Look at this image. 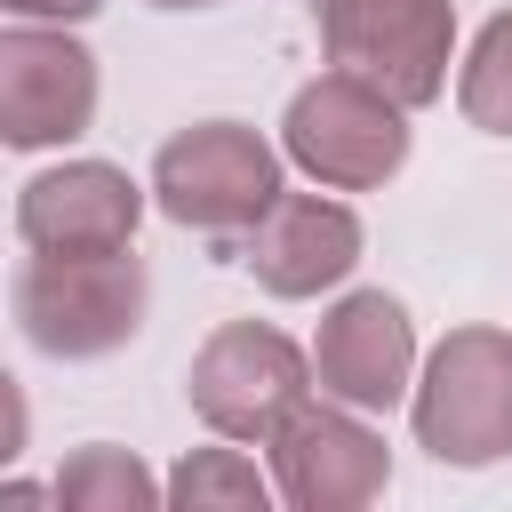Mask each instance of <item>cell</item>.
I'll return each mask as SVG.
<instances>
[{"label":"cell","mask_w":512,"mask_h":512,"mask_svg":"<svg viewBox=\"0 0 512 512\" xmlns=\"http://www.w3.org/2000/svg\"><path fill=\"white\" fill-rule=\"evenodd\" d=\"M456 104L480 136H512V8H496L472 32V48L456 64Z\"/></svg>","instance_id":"14"},{"label":"cell","mask_w":512,"mask_h":512,"mask_svg":"<svg viewBox=\"0 0 512 512\" xmlns=\"http://www.w3.org/2000/svg\"><path fill=\"white\" fill-rule=\"evenodd\" d=\"M312 376L328 400H352L368 416L400 408L416 392V320L400 296L384 288H352L320 312V336H312Z\"/></svg>","instance_id":"10"},{"label":"cell","mask_w":512,"mask_h":512,"mask_svg":"<svg viewBox=\"0 0 512 512\" xmlns=\"http://www.w3.org/2000/svg\"><path fill=\"white\" fill-rule=\"evenodd\" d=\"M88 120H96V56L64 24L16 16L0 32V144L48 152L88 136Z\"/></svg>","instance_id":"8"},{"label":"cell","mask_w":512,"mask_h":512,"mask_svg":"<svg viewBox=\"0 0 512 512\" xmlns=\"http://www.w3.org/2000/svg\"><path fill=\"white\" fill-rule=\"evenodd\" d=\"M272 480L288 512H360L392 488V448L352 400H304L272 440Z\"/></svg>","instance_id":"7"},{"label":"cell","mask_w":512,"mask_h":512,"mask_svg":"<svg viewBox=\"0 0 512 512\" xmlns=\"http://www.w3.org/2000/svg\"><path fill=\"white\" fill-rule=\"evenodd\" d=\"M48 488H56V504H72V512H152V504L168 496V480H152L144 456H136V448H112V440L72 448Z\"/></svg>","instance_id":"12"},{"label":"cell","mask_w":512,"mask_h":512,"mask_svg":"<svg viewBox=\"0 0 512 512\" xmlns=\"http://www.w3.org/2000/svg\"><path fill=\"white\" fill-rule=\"evenodd\" d=\"M272 496H280V480L256 472L248 440H232V448H184L176 472H168V504H184V512H264Z\"/></svg>","instance_id":"13"},{"label":"cell","mask_w":512,"mask_h":512,"mask_svg":"<svg viewBox=\"0 0 512 512\" xmlns=\"http://www.w3.org/2000/svg\"><path fill=\"white\" fill-rule=\"evenodd\" d=\"M280 152L320 192H376L408 168V104L344 64L304 80L280 112Z\"/></svg>","instance_id":"3"},{"label":"cell","mask_w":512,"mask_h":512,"mask_svg":"<svg viewBox=\"0 0 512 512\" xmlns=\"http://www.w3.org/2000/svg\"><path fill=\"white\" fill-rule=\"evenodd\" d=\"M144 192L112 160H56L16 184V240L40 256H96V248H136Z\"/></svg>","instance_id":"9"},{"label":"cell","mask_w":512,"mask_h":512,"mask_svg":"<svg viewBox=\"0 0 512 512\" xmlns=\"http://www.w3.org/2000/svg\"><path fill=\"white\" fill-rule=\"evenodd\" d=\"M360 248H368V232H360V216H352L344 200L280 192V200H272V216L240 240V264L256 272V288H264V296L304 304V296H320V288L352 280Z\"/></svg>","instance_id":"11"},{"label":"cell","mask_w":512,"mask_h":512,"mask_svg":"<svg viewBox=\"0 0 512 512\" xmlns=\"http://www.w3.org/2000/svg\"><path fill=\"white\" fill-rule=\"evenodd\" d=\"M152 8H216V0H152Z\"/></svg>","instance_id":"16"},{"label":"cell","mask_w":512,"mask_h":512,"mask_svg":"<svg viewBox=\"0 0 512 512\" xmlns=\"http://www.w3.org/2000/svg\"><path fill=\"white\" fill-rule=\"evenodd\" d=\"M408 424H416V448L456 472L512 456V336L504 328H448L416 368Z\"/></svg>","instance_id":"4"},{"label":"cell","mask_w":512,"mask_h":512,"mask_svg":"<svg viewBox=\"0 0 512 512\" xmlns=\"http://www.w3.org/2000/svg\"><path fill=\"white\" fill-rule=\"evenodd\" d=\"M16 328L48 360H104L120 352L144 312H152V272L136 248H96V256H24L16 264Z\"/></svg>","instance_id":"1"},{"label":"cell","mask_w":512,"mask_h":512,"mask_svg":"<svg viewBox=\"0 0 512 512\" xmlns=\"http://www.w3.org/2000/svg\"><path fill=\"white\" fill-rule=\"evenodd\" d=\"M312 32H320L328 64L392 88L408 112L448 96L456 0H312Z\"/></svg>","instance_id":"6"},{"label":"cell","mask_w":512,"mask_h":512,"mask_svg":"<svg viewBox=\"0 0 512 512\" xmlns=\"http://www.w3.org/2000/svg\"><path fill=\"white\" fill-rule=\"evenodd\" d=\"M280 192H288L280 184V152L248 120H192L152 160V208L176 232H200L216 248H240L272 216Z\"/></svg>","instance_id":"2"},{"label":"cell","mask_w":512,"mask_h":512,"mask_svg":"<svg viewBox=\"0 0 512 512\" xmlns=\"http://www.w3.org/2000/svg\"><path fill=\"white\" fill-rule=\"evenodd\" d=\"M312 352L296 336H280L272 320H224L208 328V344L184 368V400L216 440H248L264 448L304 400H312Z\"/></svg>","instance_id":"5"},{"label":"cell","mask_w":512,"mask_h":512,"mask_svg":"<svg viewBox=\"0 0 512 512\" xmlns=\"http://www.w3.org/2000/svg\"><path fill=\"white\" fill-rule=\"evenodd\" d=\"M104 0H8V16H32V24H80L96 16Z\"/></svg>","instance_id":"15"}]
</instances>
